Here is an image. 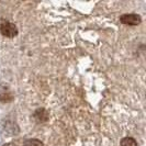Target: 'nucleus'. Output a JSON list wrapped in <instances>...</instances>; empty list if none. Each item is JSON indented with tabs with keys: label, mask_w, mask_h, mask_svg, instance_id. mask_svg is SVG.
Instances as JSON below:
<instances>
[{
	"label": "nucleus",
	"mask_w": 146,
	"mask_h": 146,
	"mask_svg": "<svg viewBox=\"0 0 146 146\" xmlns=\"http://www.w3.org/2000/svg\"><path fill=\"white\" fill-rule=\"evenodd\" d=\"M34 117L36 119L37 122H46L48 120V112L45 109H37L34 113Z\"/></svg>",
	"instance_id": "obj_3"
},
{
	"label": "nucleus",
	"mask_w": 146,
	"mask_h": 146,
	"mask_svg": "<svg viewBox=\"0 0 146 146\" xmlns=\"http://www.w3.org/2000/svg\"><path fill=\"white\" fill-rule=\"evenodd\" d=\"M121 22L126 25H137L141 23V17L139 15H134V13H130V15H123L120 18Z\"/></svg>",
	"instance_id": "obj_2"
},
{
	"label": "nucleus",
	"mask_w": 146,
	"mask_h": 146,
	"mask_svg": "<svg viewBox=\"0 0 146 146\" xmlns=\"http://www.w3.org/2000/svg\"><path fill=\"white\" fill-rule=\"evenodd\" d=\"M22 146H43V143L38 139H29Z\"/></svg>",
	"instance_id": "obj_5"
},
{
	"label": "nucleus",
	"mask_w": 146,
	"mask_h": 146,
	"mask_svg": "<svg viewBox=\"0 0 146 146\" xmlns=\"http://www.w3.org/2000/svg\"><path fill=\"white\" fill-rule=\"evenodd\" d=\"M0 32L3 36L6 37H15L18 35V29L15 27V24L11 22H3L0 25Z\"/></svg>",
	"instance_id": "obj_1"
},
{
	"label": "nucleus",
	"mask_w": 146,
	"mask_h": 146,
	"mask_svg": "<svg viewBox=\"0 0 146 146\" xmlns=\"http://www.w3.org/2000/svg\"><path fill=\"white\" fill-rule=\"evenodd\" d=\"M121 146H137V143L133 137H124L121 141Z\"/></svg>",
	"instance_id": "obj_4"
},
{
	"label": "nucleus",
	"mask_w": 146,
	"mask_h": 146,
	"mask_svg": "<svg viewBox=\"0 0 146 146\" xmlns=\"http://www.w3.org/2000/svg\"><path fill=\"white\" fill-rule=\"evenodd\" d=\"M3 146H18L17 144H13V143H8V144H6V145Z\"/></svg>",
	"instance_id": "obj_6"
}]
</instances>
